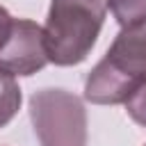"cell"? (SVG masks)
Segmentation results:
<instances>
[{
	"instance_id": "3957f363",
	"label": "cell",
	"mask_w": 146,
	"mask_h": 146,
	"mask_svg": "<svg viewBox=\"0 0 146 146\" xmlns=\"http://www.w3.org/2000/svg\"><path fill=\"white\" fill-rule=\"evenodd\" d=\"M30 119L39 146H87V110L73 91L57 87L34 91Z\"/></svg>"
},
{
	"instance_id": "8992f818",
	"label": "cell",
	"mask_w": 146,
	"mask_h": 146,
	"mask_svg": "<svg viewBox=\"0 0 146 146\" xmlns=\"http://www.w3.org/2000/svg\"><path fill=\"white\" fill-rule=\"evenodd\" d=\"M21 107V87L14 75L0 71V128L7 125Z\"/></svg>"
},
{
	"instance_id": "6da1fadb",
	"label": "cell",
	"mask_w": 146,
	"mask_h": 146,
	"mask_svg": "<svg viewBox=\"0 0 146 146\" xmlns=\"http://www.w3.org/2000/svg\"><path fill=\"white\" fill-rule=\"evenodd\" d=\"M141 84H146V27L121 30L87 75L84 98L94 105H119Z\"/></svg>"
},
{
	"instance_id": "ba28073f",
	"label": "cell",
	"mask_w": 146,
	"mask_h": 146,
	"mask_svg": "<svg viewBox=\"0 0 146 146\" xmlns=\"http://www.w3.org/2000/svg\"><path fill=\"white\" fill-rule=\"evenodd\" d=\"M14 16L0 5V48L5 46V41L9 39V34H11V27H14Z\"/></svg>"
},
{
	"instance_id": "277c9868",
	"label": "cell",
	"mask_w": 146,
	"mask_h": 146,
	"mask_svg": "<svg viewBox=\"0 0 146 146\" xmlns=\"http://www.w3.org/2000/svg\"><path fill=\"white\" fill-rule=\"evenodd\" d=\"M48 64L43 27L27 18H16L9 39L0 48V71L9 75H32Z\"/></svg>"
},
{
	"instance_id": "9c48e42d",
	"label": "cell",
	"mask_w": 146,
	"mask_h": 146,
	"mask_svg": "<svg viewBox=\"0 0 146 146\" xmlns=\"http://www.w3.org/2000/svg\"><path fill=\"white\" fill-rule=\"evenodd\" d=\"M144 146H146V144H144Z\"/></svg>"
},
{
	"instance_id": "5b68a950",
	"label": "cell",
	"mask_w": 146,
	"mask_h": 146,
	"mask_svg": "<svg viewBox=\"0 0 146 146\" xmlns=\"http://www.w3.org/2000/svg\"><path fill=\"white\" fill-rule=\"evenodd\" d=\"M105 7L123 30L146 27V0H105Z\"/></svg>"
},
{
	"instance_id": "7a4b0ae2",
	"label": "cell",
	"mask_w": 146,
	"mask_h": 146,
	"mask_svg": "<svg viewBox=\"0 0 146 146\" xmlns=\"http://www.w3.org/2000/svg\"><path fill=\"white\" fill-rule=\"evenodd\" d=\"M105 21V0H52L43 25L48 62L75 66L91 52Z\"/></svg>"
},
{
	"instance_id": "52a82bcc",
	"label": "cell",
	"mask_w": 146,
	"mask_h": 146,
	"mask_svg": "<svg viewBox=\"0 0 146 146\" xmlns=\"http://www.w3.org/2000/svg\"><path fill=\"white\" fill-rule=\"evenodd\" d=\"M125 112H128V116H130L135 123H139V125L146 128V84H141V87L125 100Z\"/></svg>"
}]
</instances>
